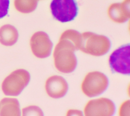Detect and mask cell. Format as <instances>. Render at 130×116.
Masks as SVG:
<instances>
[{
  "mask_svg": "<svg viewBox=\"0 0 130 116\" xmlns=\"http://www.w3.org/2000/svg\"><path fill=\"white\" fill-rule=\"evenodd\" d=\"M74 45L66 39H59L54 49L53 56L56 69L63 73L73 72L77 65Z\"/></svg>",
  "mask_w": 130,
  "mask_h": 116,
  "instance_id": "obj_1",
  "label": "cell"
},
{
  "mask_svg": "<svg viewBox=\"0 0 130 116\" xmlns=\"http://www.w3.org/2000/svg\"><path fill=\"white\" fill-rule=\"evenodd\" d=\"M115 107L112 100L100 98L89 101L84 108V116H112Z\"/></svg>",
  "mask_w": 130,
  "mask_h": 116,
  "instance_id": "obj_8",
  "label": "cell"
},
{
  "mask_svg": "<svg viewBox=\"0 0 130 116\" xmlns=\"http://www.w3.org/2000/svg\"><path fill=\"white\" fill-rule=\"evenodd\" d=\"M9 4V0H0V19L8 14Z\"/></svg>",
  "mask_w": 130,
  "mask_h": 116,
  "instance_id": "obj_17",
  "label": "cell"
},
{
  "mask_svg": "<svg viewBox=\"0 0 130 116\" xmlns=\"http://www.w3.org/2000/svg\"><path fill=\"white\" fill-rule=\"evenodd\" d=\"M29 44L33 54L39 59L48 57L53 48V43L48 35L43 31H38L33 34Z\"/></svg>",
  "mask_w": 130,
  "mask_h": 116,
  "instance_id": "obj_7",
  "label": "cell"
},
{
  "mask_svg": "<svg viewBox=\"0 0 130 116\" xmlns=\"http://www.w3.org/2000/svg\"><path fill=\"white\" fill-rule=\"evenodd\" d=\"M0 105V116H21L20 104L17 99L4 98Z\"/></svg>",
  "mask_w": 130,
  "mask_h": 116,
  "instance_id": "obj_11",
  "label": "cell"
},
{
  "mask_svg": "<svg viewBox=\"0 0 130 116\" xmlns=\"http://www.w3.org/2000/svg\"><path fill=\"white\" fill-rule=\"evenodd\" d=\"M108 83V79L105 74L99 71H92L85 76L81 84V90L87 97H95L107 89Z\"/></svg>",
  "mask_w": 130,
  "mask_h": 116,
  "instance_id": "obj_4",
  "label": "cell"
},
{
  "mask_svg": "<svg viewBox=\"0 0 130 116\" xmlns=\"http://www.w3.org/2000/svg\"><path fill=\"white\" fill-rule=\"evenodd\" d=\"M39 0H14V6L20 13L28 14L34 12L37 8Z\"/></svg>",
  "mask_w": 130,
  "mask_h": 116,
  "instance_id": "obj_13",
  "label": "cell"
},
{
  "mask_svg": "<svg viewBox=\"0 0 130 116\" xmlns=\"http://www.w3.org/2000/svg\"><path fill=\"white\" fill-rule=\"evenodd\" d=\"M22 116H44V113L39 107L29 105L22 108Z\"/></svg>",
  "mask_w": 130,
  "mask_h": 116,
  "instance_id": "obj_15",
  "label": "cell"
},
{
  "mask_svg": "<svg viewBox=\"0 0 130 116\" xmlns=\"http://www.w3.org/2000/svg\"><path fill=\"white\" fill-rule=\"evenodd\" d=\"M30 78V74L27 70L17 69L4 79L2 83V91L7 96H18L27 85Z\"/></svg>",
  "mask_w": 130,
  "mask_h": 116,
  "instance_id": "obj_3",
  "label": "cell"
},
{
  "mask_svg": "<svg viewBox=\"0 0 130 116\" xmlns=\"http://www.w3.org/2000/svg\"><path fill=\"white\" fill-rule=\"evenodd\" d=\"M66 116H83V114L80 110L69 109L67 112Z\"/></svg>",
  "mask_w": 130,
  "mask_h": 116,
  "instance_id": "obj_18",
  "label": "cell"
},
{
  "mask_svg": "<svg viewBox=\"0 0 130 116\" xmlns=\"http://www.w3.org/2000/svg\"><path fill=\"white\" fill-rule=\"evenodd\" d=\"M107 14L109 18L115 23L126 22L130 17V0L112 3L108 8Z\"/></svg>",
  "mask_w": 130,
  "mask_h": 116,
  "instance_id": "obj_9",
  "label": "cell"
},
{
  "mask_svg": "<svg viewBox=\"0 0 130 116\" xmlns=\"http://www.w3.org/2000/svg\"><path fill=\"white\" fill-rule=\"evenodd\" d=\"M59 39H66L70 41L74 45L76 50H79L81 42V34L76 30L68 29L61 34Z\"/></svg>",
  "mask_w": 130,
  "mask_h": 116,
  "instance_id": "obj_14",
  "label": "cell"
},
{
  "mask_svg": "<svg viewBox=\"0 0 130 116\" xmlns=\"http://www.w3.org/2000/svg\"><path fill=\"white\" fill-rule=\"evenodd\" d=\"M51 13L57 21L64 23L73 20L77 16L78 7L75 0H52Z\"/></svg>",
  "mask_w": 130,
  "mask_h": 116,
  "instance_id": "obj_5",
  "label": "cell"
},
{
  "mask_svg": "<svg viewBox=\"0 0 130 116\" xmlns=\"http://www.w3.org/2000/svg\"><path fill=\"white\" fill-rule=\"evenodd\" d=\"M45 90L49 96L58 99L63 97L68 92V84L64 78L59 75H53L46 81Z\"/></svg>",
  "mask_w": 130,
  "mask_h": 116,
  "instance_id": "obj_10",
  "label": "cell"
},
{
  "mask_svg": "<svg viewBox=\"0 0 130 116\" xmlns=\"http://www.w3.org/2000/svg\"><path fill=\"white\" fill-rule=\"evenodd\" d=\"M112 71L124 75L130 73V45H123L113 51L109 58Z\"/></svg>",
  "mask_w": 130,
  "mask_h": 116,
  "instance_id": "obj_6",
  "label": "cell"
},
{
  "mask_svg": "<svg viewBox=\"0 0 130 116\" xmlns=\"http://www.w3.org/2000/svg\"><path fill=\"white\" fill-rule=\"evenodd\" d=\"M16 28L10 24H4L0 27V43L6 46L14 45L18 39Z\"/></svg>",
  "mask_w": 130,
  "mask_h": 116,
  "instance_id": "obj_12",
  "label": "cell"
},
{
  "mask_svg": "<svg viewBox=\"0 0 130 116\" xmlns=\"http://www.w3.org/2000/svg\"><path fill=\"white\" fill-rule=\"evenodd\" d=\"M129 104V100L125 101L121 104L119 109V116H130Z\"/></svg>",
  "mask_w": 130,
  "mask_h": 116,
  "instance_id": "obj_16",
  "label": "cell"
},
{
  "mask_svg": "<svg viewBox=\"0 0 130 116\" xmlns=\"http://www.w3.org/2000/svg\"><path fill=\"white\" fill-rule=\"evenodd\" d=\"M111 47V42L106 36L91 32L81 34V42L79 50L82 52L95 56L106 54Z\"/></svg>",
  "mask_w": 130,
  "mask_h": 116,
  "instance_id": "obj_2",
  "label": "cell"
},
{
  "mask_svg": "<svg viewBox=\"0 0 130 116\" xmlns=\"http://www.w3.org/2000/svg\"><path fill=\"white\" fill-rule=\"evenodd\" d=\"M0 107H1V105H0Z\"/></svg>",
  "mask_w": 130,
  "mask_h": 116,
  "instance_id": "obj_19",
  "label": "cell"
}]
</instances>
